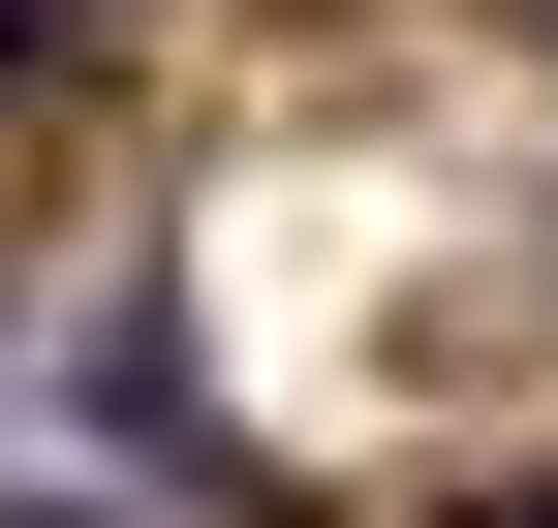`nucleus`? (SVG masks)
<instances>
[{
    "mask_svg": "<svg viewBox=\"0 0 558 528\" xmlns=\"http://www.w3.org/2000/svg\"><path fill=\"white\" fill-rule=\"evenodd\" d=\"M32 32H62V0H0V62H32Z\"/></svg>",
    "mask_w": 558,
    "mask_h": 528,
    "instance_id": "1",
    "label": "nucleus"
},
{
    "mask_svg": "<svg viewBox=\"0 0 558 528\" xmlns=\"http://www.w3.org/2000/svg\"><path fill=\"white\" fill-rule=\"evenodd\" d=\"M465 528H558V497H465Z\"/></svg>",
    "mask_w": 558,
    "mask_h": 528,
    "instance_id": "2",
    "label": "nucleus"
}]
</instances>
